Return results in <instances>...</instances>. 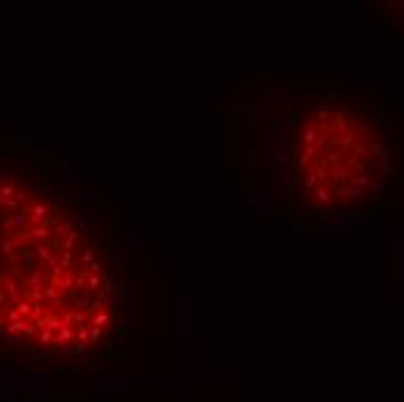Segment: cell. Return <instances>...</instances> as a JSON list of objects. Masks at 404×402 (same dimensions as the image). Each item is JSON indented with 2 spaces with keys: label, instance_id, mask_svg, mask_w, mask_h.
Wrapping results in <instances>:
<instances>
[{
  "label": "cell",
  "instance_id": "6da1fadb",
  "mask_svg": "<svg viewBox=\"0 0 404 402\" xmlns=\"http://www.w3.org/2000/svg\"><path fill=\"white\" fill-rule=\"evenodd\" d=\"M130 321L128 242L65 161L0 144V361L95 372Z\"/></svg>",
  "mask_w": 404,
  "mask_h": 402
},
{
  "label": "cell",
  "instance_id": "7a4b0ae2",
  "mask_svg": "<svg viewBox=\"0 0 404 402\" xmlns=\"http://www.w3.org/2000/svg\"><path fill=\"white\" fill-rule=\"evenodd\" d=\"M249 202L293 230L372 221L400 158L395 116L377 93L339 81H274L235 102Z\"/></svg>",
  "mask_w": 404,
  "mask_h": 402
}]
</instances>
